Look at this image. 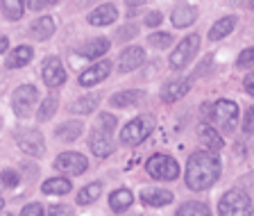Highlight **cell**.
Wrapping results in <instances>:
<instances>
[{
	"label": "cell",
	"mask_w": 254,
	"mask_h": 216,
	"mask_svg": "<svg viewBox=\"0 0 254 216\" xmlns=\"http://www.w3.org/2000/svg\"><path fill=\"white\" fill-rule=\"evenodd\" d=\"M245 132H254V107H250V111L245 114Z\"/></svg>",
	"instance_id": "f35d334b"
},
{
	"label": "cell",
	"mask_w": 254,
	"mask_h": 216,
	"mask_svg": "<svg viewBox=\"0 0 254 216\" xmlns=\"http://www.w3.org/2000/svg\"><path fill=\"white\" fill-rule=\"evenodd\" d=\"M234 27H236V16H222L220 21H218L216 25L211 27L209 37H211L213 41H218V39H225L227 34H232Z\"/></svg>",
	"instance_id": "ffe728a7"
},
{
	"label": "cell",
	"mask_w": 254,
	"mask_h": 216,
	"mask_svg": "<svg viewBox=\"0 0 254 216\" xmlns=\"http://www.w3.org/2000/svg\"><path fill=\"white\" fill-rule=\"evenodd\" d=\"M79 134H82V123H77V121L62 123V125L55 130V137L62 139V141H73V139H77Z\"/></svg>",
	"instance_id": "603a6c76"
},
{
	"label": "cell",
	"mask_w": 254,
	"mask_h": 216,
	"mask_svg": "<svg viewBox=\"0 0 254 216\" xmlns=\"http://www.w3.org/2000/svg\"><path fill=\"white\" fill-rule=\"evenodd\" d=\"M243 85H245V91H248L250 96H254V73H250L248 78H245Z\"/></svg>",
	"instance_id": "b9f144b4"
},
{
	"label": "cell",
	"mask_w": 254,
	"mask_h": 216,
	"mask_svg": "<svg viewBox=\"0 0 254 216\" xmlns=\"http://www.w3.org/2000/svg\"><path fill=\"white\" fill-rule=\"evenodd\" d=\"M50 216H73V210L68 205H53L50 207Z\"/></svg>",
	"instance_id": "8d00e7d4"
},
{
	"label": "cell",
	"mask_w": 254,
	"mask_h": 216,
	"mask_svg": "<svg viewBox=\"0 0 254 216\" xmlns=\"http://www.w3.org/2000/svg\"><path fill=\"white\" fill-rule=\"evenodd\" d=\"M143 62H145V50H143V48H138V46L127 48L121 57V71L123 73H129V71L138 69Z\"/></svg>",
	"instance_id": "5bb4252c"
},
{
	"label": "cell",
	"mask_w": 254,
	"mask_h": 216,
	"mask_svg": "<svg viewBox=\"0 0 254 216\" xmlns=\"http://www.w3.org/2000/svg\"><path fill=\"white\" fill-rule=\"evenodd\" d=\"M116 16H118L116 7L109 5V2H105V5L95 7V9L89 14V23L95 25V27H105V25H109V23L116 21Z\"/></svg>",
	"instance_id": "4fadbf2b"
},
{
	"label": "cell",
	"mask_w": 254,
	"mask_h": 216,
	"mask_svg": "<svg viewBox=\"0 0 254 216\" xmlns=\"http://www.w3.org/2000/svg\"><path fill=\"white\" fill-rule=\"evenodd\" d=\"M145 171L154 180H177L180 175V166L170 155H152L145 162Z\"/></svg>",
	"instance_id": "5b68a950"
},
{
	"label": "cell",
	"mask_w": 254,
	"mask_h": 216,
	"mask_svg": "<svg viewBox=\"0 0 254 216\" xmlns=\"http://www.w3.org/2000/svg\"><path fill=\"white\" fill-rule=\"evenodd\" d=\"M57 111V96H48L46 101H43V105L39 107V111H37V116H39V121H48L50 116Z\"/></svg>",
	"instance_id": "f546056e"
},
{
	"label": "cell",
	"mask_w": 254,
	"mask_h": 216,
	"mask_svg": "<svg viewBox=\"0 0 254 216\" xmlns=\"http://www.w3.org/2000/svg\"><path fill=\"white\" fill-rule=\"evenodd\" d=\"M102 191V185L100 182H93V185H86L84 189L77 194V205H89V203H93L98 196H100Z\"/></svg>",
	"instance_id": "4316f807"
},
{
	"label": "cell",
	"mask_w": 254,
	"mask_h": 216,
	"mask_svg": "<svg viewBox=\"0 0 254 216\" xmlns=\"http://www.w3.org/2000/svg\"><path fill=\"white\" fill-rule=\"evenodd\" d=\"M236 64L241 66V69H245V66H254V48H248V50H243V53L238 55Z\"/></svg>",
	"instance_id": "d6a6232c"
},
{
	"label": "cell",
	"mask_w": 254,
	"mask_h": 216,
	"mask_svg": "<svg viewBox=\"0 0 254 216\" xmlns=\"http://www.w3.org/2000/svg\"><path fill=\"white\" fill-rule=\"evenodd\" d=\"M7 48H9V41H7V37H0V53H7Z\"/></svg>",
	"instance_id": "7bdbcfd3"
},
{
	"label": "cell",
	"mask_w": 254,
	"mask_h": 216,
	"mask_svg": "<svg viewBox=\"0 0 254 216\" xmlns=\"http://www.w3.org/2000/svg\"><path fill=\"white\" fill-rule=\"evenodd\" d=\"M89 162H86L84 155L79 153H62L57 159H55V169L59 173H66V175H79L84 173Z\"/></svg>",
	"instance_id": "9c48e42d"
},
{
	"label": "cell",
	"mask_w": 254,
	"mask_h": 216,
	"mask_svg": "<svg viewBox=\"0 0 254 216\" xmlns=\"http://www.w3.org/2000/svg\"><path fill=\"white\" fill-rule=\"evenodd\" d=\"M70 187L73 185L66 178H50L43 182V194H68Z\"/></svg>",
	"instance_id": "cb8c5ba5"
},
{
	"label": "cell",
	"mask_w": 254,
	"mask_h": 216,
	"mask_svg": "<svg viewBox=\"0 0 254 216\" xmlns=\"http://www.w3.org/2000/svg\"><path fill=\"white\" fill-rule=\"evenodd\" d=\"M177 216H211V212L204 203H184L177 212Z\"/></svg>",
	"instance_id": "83f0119b"
},
{
	"label": "cell",
	"mask_w": 254,
	"mask_h": 216,
	"mask_svg": "<svg viewBox=\"0 0 254 216\" xmlns=\"http://www.w3.org/2000/svg\"><path fill=\"white\" fill-rule=\"evenodd\" d=\"M118 34H121V39H132L134 34H136V27H134V25H129V27H123V30L118 32Z\"/></svg>",
	"instance_id": "60d3db41"
},
{
	"label": "cell",
	"mask_w": 254,
	"mask_h": 216,
	"mask_svg": "<svg viewBox=\"0 0 254 216\" xmlns=\"http://www.w3.org/2000/svg\"><path fill=\"white\" fill-rule=\"evenodd\" d=\"M77 53L82 55V57H89V59L102 57L105 53H109V41H107V39H93V41H86L84 46H79Z\"/></svg>",
	"instance_id": "ac0fdd59"
},
{
	"label": "cell",
	"mask_w": 254,
	"mask_h": 216,
	"mask_svg": "<svg viewBox=\"0 0 254 216\" xmlns=\"http://www.w3.org/2000/svg\"><path fill=\"white\" fill-rule=\"evenodd\" d=\"M141 101V94L138 91H121L111 98V105L114 107H132Z\"/></svg>",
	"instance_id": "484cf974"
},
{
	"label": "cell",
	"mask_w": 254,
	"mask_h": 216,
	"mask_svg": "<svg viewBox=\"0 0 254 216\" xmlns=\"http://www.w3.org/2000/svg\"><path fill=\"white\" fill-rule=\"evenodd\" d=\"M0 180H2V185L5 187H16L18 185V175H16V171H11V169L2 171V173H0Z\"/></svg>",
	"instance_id": "836d02e7"
},
{
	"label": "cell",
	"mask_w": 254,
	"mask_h": 216,
	"mask_svg": "<svg viewBox=\"0 0 254 216\" xmlns=\"http://www.w3.org/2000/svg\"><path fill=\"white\" fill-rule=\"evenodd\" d=\"M111 71V62H107V59H102V62L93 64L91 69H86L84 73L79 75V85L82 87H91V85H98V82H102V80L109 75Z\"/></svg>",
	"instance_id": "8fae6325"
},
{
	"label": "cell",
	"mask_w": 254,
	"mask_h": 216,
	"mask_svg": "<svg viewBox=\"0 0 254 216\" xmlns=\"http://www.w3.org/2000/svg\"><path fill=\"white\" fill-rule=\"evenodd\" d=\"M252 214V201L241 189H232L218 203V216H250Z\"/></svg>",
	"instance_id": "7a4b0ae2"
},
{
	"label": "cell",
	"mask_w": 254,
	"mask_h": 216,
	"mask_svg": "<svg viewBox=\"0 0 254 216\" xmlns=\"http://www.w3.org/2000/svg\"><path fill=\"white\" fill-rule=\"evenodd\" d=\"M100 125H102V132L111 134L114 125H116V116H111V114H100Z\"/></svg>",
	"instance_id": "e575fe53"
},
{
	"label": "cell",
	"mask_w": 254,
	"mask_h": 216,
	"mask_svg": "<svg viewBox=\"0 0 254 216\" xmlns=\"http://www.w3.org/2000/svg\"><path fill=\"white\" fill-rule=\"evenodd\" d=\"M16 143L23 153L32 155V157H41L46 153V146H43V137L39 130H32V127H23V130L16 132Z\"/></svg>",
	"instance_id": "8992f818"
},
{
	"label": "cell",
	"mask_w": 254,
	"mask_h": 216,
	"mask_svg": "<svg viewBox=\"0 0 254 216\" xmlns=\"http://www.w3.org/2000/svg\"><path fill=\"white\" fill-rule=\"evenodd\" d=\"M89 148H91V153L98 155V157H107V155H111V150H114V143H111V137L107 132L93 130L89 137Z\"/></svg>",
	"instance_id": "7c38bea8"
},
{
	"label": "cell",
	"mask_w": 254,
	"mask_h": 216,
	"mask_svg": "<svg viewBox=\"0 0 254 216\" xmlns=\"http://www.w3.org/2000/svg\"><path fill=\"white\" fill-rule=\"evenodd\" d=\"M0 216H14V214H0Z\"/></svg>",
	"instance_id": "f6af8a7d"
},
{
	"label": "cell",
	"mask_w": 254,
	"mask_h": 216,
	"mask_svg": "<svg viewBox=\"0 0 254 216\" xmlns=\"http://www.w3.org/2000/svg\"><path fill=\"white\" fill-rule=\"evenodd\" d=\"M189 89H190V80H173V82H168L164 87L161 98H164V103H175L180 101L182 96L189 94Z\"/></svg>",
	"instance_id": "9a60e30c"
},
{
	"label": "cell",
	"mask_w": 254,
	"mask_h": 216,
	"mask_svg": "<svg viewBox=\"0 0 254 216\" xmlns=\"http://www.w3.org/2000/svg\"><path fill=\"white\" fill-rule=\"evenodd\" d=\"M43 82L50 89H57L66 82V71H64V64L59 62V57H48L43 62Z\"/></svg>",
	"instance_id": "30bf717a"
},
{
	"label": "cell",
	"mask_w": 254,
	"mask_h": 216,
	"mask_svg": "<svg viewBox=\"0 0 254 216\" xmlns=\"http://www.w3.org/2000/svg\"><path fill=\"white\" fill-rule=\"evenodd\" d=\"M32 55L34 53H32L30 46H18L14 53H9V57H7V66H9V69H21V66L30 64Z\"/></svg>",
	"instance_id": "44dd1931"
},
{
	"label": "cell",
	"mask_w": 254,
	"mask_h": 216,
	"mask_svg": "<svg viewBox=\"0 0 254 216\" xmlns=\"http://www.w3.org/2000/svg\"><path fill=\"white\" fill-rule=\"evenodd\" d=\"M197 48H200V34H189L186 39H182V43L177 46L173 55H170V64H173L175 69H182L190 59L195 57Z\"/></svg>",
	"instance_id": "ba28073f"
},
{
	"label": "cell",
	"mask_w": 254,
	"mask_h": 216,
	"mask_svg": "<svg viewBox=\"0 0 254 216\" xmlns=\"http://www.w3.org/2000/svg\"><path fill=\"white\" fill-rule=\"evenodd\" d=\"M95 105H98V98H95V96H84V98L75 101L73 105H70V109H73L75 114H91V111L95 109Z\"/></svg>",
	"instance_id": "f1b7e54d"
},
{
	"label": "cell",
	"mask_w": 254,
	"mask_h": 216,
	"mask_svg": "<svg viewBox=\"0 0 254 216\" xmlns=\"http://www.w3.org/2000/svg\"><path fill=\"white\" fill-rule=\"evenodd\" d=\"M170 41H173V37H170L168 32H157V34H150V43L157 48H166L170 46Z\"/></svg>",
	"instance_id": "1f68e13d"
},
{
	"label": "cell",
	"mask_w": 254,
	"mask_h": 216,
	"mask_svg": "<svg viewBox=\"0 0 254 216\" xmlns=\"http://www.w3.org/2000/svg\"><path fill=\"white\" fill-rule=\"evenodd\" d=\"M206 114H209L213 125L222 127V130H232L238 118V105L232 101H218V103H213V105H209Z\"/></svg>",
	"instance_id": "277c9868"
},
{
	"label": "cell",
	"mask_w": 254,
	"mask_h": 216,
	"mask_svg": "<svg viewBox=\"0 0 254 216\" xmlns=\"http://www.w3.org/2000/svg\"><path fill=\"white\" fill-rule=\"evenodd\" d=\"M27 9L37 11V9H46V7H53V2H43V0H30V2H25Z\"/></svg>",
	"instance_id": "74e56055"
},
{
	"label": "cell",
	"mask_w": 254,
	"mask_h": 216,
	"mask_svg": "<svg viewBox=\"0 0 254 216\" xmlns=\"http://www.w3.org/2000/svg\"><path fill=\"white\" fill-rule=\"evenodd\" d=\"M173 23L175 27H189L195 23V7L186 5V2H182V5H177L173 9Z\"/></svg>",
	"instance_id": "e0dca14e"
},
{
	"label": "cell",
	"mask_w": 254,
	"mask_h": 216,
	"mask_svg": "<svg viewBox=\"0 0 254 216\" xmlns=\"http://www.w3.org/2000/svg\"><path fill=\"white\" fill-rule=\"evenodd\" d=\"M200 139H202V143H204L209 150H220V148H222L220 134H218V130H216V127H211V125H206L204 130L200 132Z\"/></svg>",
	"instance_id": "d4e9b609"
},
{
	"label": "cell",
	"mask_w": 254,
	"mask_h": 216,
	"mask_svg": "<svg viewBox=\"0 0 254 216\" xmlns=\"http://www.w3.org/2000/svg\"><path fill=\"white\" fill-rule=\"evenodd\" d=\"M141 201L145 205H152V207H164L173 203V194L164 189H143L141 191Z\"/></svg>",
	"instance_id": "2e32d148"
},
{
	"label": "cell",
	"mask_w": 254,
	"mask_h": 216,
	"mask_svg": "<svg viewBox=\"0 0 254 216\" xmlns=\"http://www.w3.org/2000/svg\"><path fill=\"white\" fill-rule=\"evenodd\" d=\"M21 216H46V214H43V207L39 203H30V205L23 207Z\"/></svg>",
	"instance_id": "d590c367"
},
{
	"label": "cell",
	"mask_w": 254,
	"mask_h": 216,
	"mask_svg": "<svg viewBox=\"0 0 254 216\" xmlns=\"http://www.w3.org/2000/svg\"><path fill=\"white\" fill-rule=\"evenodd\" d=\"M129 205H132V194H129L127 189H116L114 194L109 196V207L114 212H118V214L125 212Z\"/></svg>",
	"instance_id": "7402d4cb"
},
{
	"label": "cell",
	"mask_w": 254,
	"mask_h": 216,
	"mask_svg": "<svg viewBox=\"0 0 254 216\" xmlns=\"http://www.w3.org/2000/svg\"><path fill=\"white\" fill-rule=\"evenodd\" d=\"M159 23H161V14H159V11H152V14H148V18H145V25H150V27L159 25Z\"/></svg>",
	"instance_id": "ab89813d"
},
{
	"label": "cell",
	"mask_w": 254,
	"mask_h": 216,
	"mask_svg": "<svg viewBox=\"0 0 254 216\" xmlns=\"http://www.w3.org/2000/svg\"><path fill=\"white\" fill-rule=\"evenodd\" d=\"M37 98H39V91L37 87L32 85H23L14 91V111L16 116H30L34 111V105H37Z\"/></svg>",
	"instance_id": "52a82bcc"
},
{
	"label": "cell",
	"mask_w": 254,
	"mask_h": 216,
	"mask_svg": "<svg viewBox=\"0 0 254 216\" xmlns=\"http://www.w3.org/2000/svg\"><path fill=\"white\" fill-rule=\"evenodd\" d=\"M154 130V118L152 116H136L134 121H129L121 132V141L125 146H138L152 134Z\"/></svg>",
	"instance_id": "3957f363"
},
{
	"label": "cell",
	"mask_w": 254,
	"mask_h": 216,
	"mask_svg": "<svg viewBox=\"0 0 254 216\" xmlns=\"http://www.w3.org/2000/svg\"><path fill=\"white\" fill-rule=\"evenodd\" d=\"M55 34V21L50 16H41L32 23V37H37L39 41H46Z\"/></svg>",
	"instance_id": "d6986e66"
},
{
	"label": "cell",
	"mask_w": 254,
	"mask_h": 216,
	"mask_svg": "<svg viewBox=\"0 0 254 216\" xmlns=\"http://www.w3.org/2000/svg\"><path fill=\"white\" fill-rule=\"evenodd\" d=\"M2 11H5L7 18L16 21V18H21V14H23V2L21 0H2Z\"/></svg>",
	"instance_id": "4dcf8cb0"
},
{
	"label": "cell",
	"mask_w": 254,
	"mask_h": 216,
	"mask_svg": "<svg viewBox=\"0 0 254 216\" xmlns=\"http://www.w3.org/2000/svg\"><path fill=\"white\" fill-rule=\"evenodd\" d=\"M220 178V159L211 155L209 150L193 153L186 164V185L193 191H204L216 185Z\"/></svg>",
	"instance_id": "6da1fadb"
},
{
	"label": "cell",
	"mask_w": 254,
	"mask_h": 216,
	"mask_svg": "<svg viewBox=\"0 0 254 216\" xmlns=\"http://www.w3.org/2000/svg\"><path fill=\"white\" fill-rule=\"evenodd\" d=\"M2 205H5V201H2V198H0V210H2Z\"/></svg>",
	"instance_id": "ee69618b"
}]
</instances>
